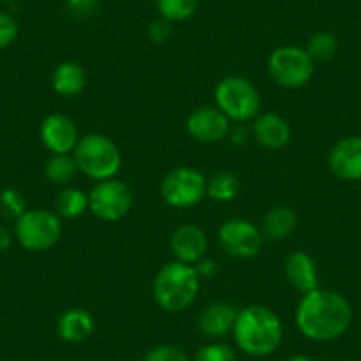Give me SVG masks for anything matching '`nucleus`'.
<instances>
[{
	"mask_svg": "<svg viewBox=\"0 0 361 361\" xmlns=\"http://www.w3.org/2000/svg\"><path fill=\"white\" fill-rule=\"evenodd\" d=\"M286 275L290 286L301 293L308 294L317 289L319 279L315 264L305 252H296L287 259Z\"/></svg>",
	"mask_w": 361,
	"mask_h": 361,
	"instance_id": "15",
	"label": "nucleus"
},
{
	"mask_svg": "<svg viewBox=\"0 0 361 361\" xmlns=\"http://www.w3.org/2000/svg\"><path fill=\"white\" fill-rule=\"evenodd\" d=\"M39 137L44 147L55 154H68L78 144L75 124L64 116L47 117L41 124Z\"/></svg>",
	"mask_w": 361,
	"mask_h": 361,
	"instance_id": "12",
	"label": "nucleus"
},
{
	"mask_svg": "<svg viewBox=\"0 0 361 361\" xmlns=\"http://www.w3.org/2000/svg\"><path fill=\"white\" fill-rule=\"evenodd\" d=\"M207 250V238L195 225L179 227L172 235V252L183 264L197 262Z\"/></svg>",
	"mask_w": 361,
	"mask_h": 361,
	"instance_id": "14",
	"label": "nucleus"
},
{
	"mask_svg": "<svg viewBox=\"0 0 361 361\" xmlns=\"http://www.w3.org/2000/svg\"><path fill=\"white\" fill-rule=\"evenodd\" d=\"M133 197L124 183L106 179L98 183L89 195V207L98 218L106 221L121 220L130 211Z\"/></svg>",
	"mask_w": 361,
	"mask_h": 361,
	"instance_id": "9",
	"label": "nucleus"
},
{
	"mask_svg": "<svg viewBox=\"0 0 361 361\" xmlns=\"http://www.w3.org/2000/svg\"><path fill=\"white\" fill-rule=\"evenodd\" d=\"M98 0H68V6L75 15L87 16L94 11Z\"/></svg>",
	"mask_w": 361,
	"mask_h": 361,
	"instance_id": "30",
	"label": "nucleus"
},
{
	"mask_svg": "<svg viewBox=\"0 0 361 361\" xmlns=\"http://www.w3.org/2000/svg\"><path fill=\"white\" fill-rule=\"evenodd\" d=\"M6 2H15V0H6Z\"/></svg>",
	"mask_w": 361,
	"mask_h": 361,
	"instance_id": "34",
	"label": "nucleus"
},
{
	"mask_svg": "<svg viewBox=\"0 0 361 361\" xmlns=\"http://www.w3.org/2000/svg\"><path fill=\"white\" fill-rule=\"evenodd\" d=\"M18 36V25L8 13L0 11V48H6Z\"/></svg>",
	"mask_w": 361,
	"mask_h": 361,
	"instance_id": "29",
	"label": "nucleus"
},
{
	"mask_svg": "<svg viewBox=\"0 0 361 361\" xmlns=\"http://www.w3.org/2000/svg\"><path fill=\"white\" fill-rule=\"evenodd\" d=\"M329 169L343 180L361 179V138L349 137L340 140L329 152Z\"/></svg>",
	"mask_w": 361,
	"mask_h": 361,
	"instance_id": "11",
	"label": "nucleus"
},
{
	"mask_svg": "<svg viewBox=\"0 0 361 361\" xmlns=\"http://www.w3.org/2000/svg\"><path fill=\"white\" fill-rule=\"evenodd\" d=\"M199 0H158V9L166 22H183L197 11Z\"/></svg>",
	"mask_w": 361,
	"mask_h": 361,
	"instance_id": "24",
	"label": "nucleus"
},
{
	"mask_svg": "<svg viewBox=\"0 0 361 361\" xmlns=\"http://www.w3.org/2000/svg\"><path fill=\"white\" fill-rule=\"evenodd\" d=\"M75 161L85 176L98 180L112 179L121 166V152L110 138L87 135L75 147Z\"/></svg>",
	"mask_w": 361,
	"mask_h": 361,
	"instance_id": "4",
	"label": "nucleus"
},
{
	"mask_svg": "<svg viewBox=\"0 0 361 361\" xmlns=\"http://www.w3.org/2000/svg\"><path fill=\"white\" fill-rule=\"evenodd\" d=\"M239 312L231 303H213L200 315V329L207 336H224L234 329Z\"/></svg>",
	"mask_w": 361,
	"mask_h": 361,
	"instance_id": "18",
	"label": "nucleus"
},
{
	"mask_svg": "<svg viewBox=\"0 0 361 361\" xmlns=\"http://www.w3.org/2000/svg\"><path fill=\"white\" fill-rule=\"evenodd\" d=\"M353 321L349 301L333 290L315 289L305 294L298 307L296 322L307 338L329 342L347 331Z\"/></svg>",
	"mask_w": 361,
	"mask_h": 361,
	"instance_id": "1",
	"label": "nucleus"
},
{
	"mask_svg": "<svg viewBox=\"0 0 361 361\" xmlns=\"http://www.w3.org/2000/svg\"><path fill=\"white\" fill-rule=\"evenodd\" d=\"M87 76L82 66L75 64V62H64L59 66L54 73V89L57 94L66 96V98H73V96L80 94L85 89Z\"/></svg>",
	"mask_w": 361,
	"mask_h": 361,
	"instance_id": "19",
	"label": "nucleus"
},
{
	"mask_svg": "<svg viewBox=\"0 0 361 361\" xmlns=\"http://www.w3.org/2000/svg\"><path fill=\"white\" fill-rule=\"evenodd\" d=\"M61 221L48 211H25L15 227L18 243L30 252L51 248L61 238Z\"/></svg>",
	"mask_w": 361,
	"mask_h": 361,
	"instance_id": "6",
	"label": "nucleus"
},
{
	"mask_svg": "<svg viewBox=\"0 0 361 361\" xmlns=\"http://www.w3.org/2000/svg\"><path fill=\"white\" fill-rule=\"evenodd\" d=\"M144 361H188L186 354L176 345H159L145 354Z\"/></svg>",
	"mask_w": 361,
	"mask_h": 361,
	"instance_id": "28",
	"label": "nucleus"
},
{
	"mask_svg": "<svg viewBox=\"0 0 361 361\" xmlns=\"http://www.w3.org/2000/svg\"><path fill=\"white\" fill-rule=\"evenodd\" d=\"M188 131L200 142H218L228 133V117L220 109H199L190 116Z\"/></svg>",
	"mask_w": 361,
	"mask_h": 361,
	"instance_id": "13",
	"label": "nucleus"
},
{
	"mask_svg": "<svg viewBox=\"0 0 361 361\" xmlns=\"http://www.w3.org/2000/svg\"><path fill=\"white\" fill-rule=\"evenodd\" d=\"M238 345L250 356H267L282 342V322L266 307H248L238 314L234 324Z\"/></svg>",
	"mask_w": 361,
	"mask_h": 361,
	"instance_id": "2",
	"label": "nucleus"
},
{
	"mask_svg": "<svg viewBox=\"0 0 361 361\" xmlns=\"http://www.w3.org/2000/svg\"><path fill=\"white\" fill-rule=\"evenodd\" d=\"M206 177L199 170L180 166L165 177L161 185V195L169 206L185 209L200 202L206 195Z\"/></svg>",
	"mask_w": 361,
	"mask_h": 361,
	"instance_id": "8",
	"label": "nucleus"
},
{
	"mask_svg": "<svg viewBox=\"0 0 361 361\" xmlns=\"http://www.w3.org/2000/svg\"><path fill=\"white\" fill-rule=\"evenodd\" d=\"M307 54L312 61L324 62L329 61L336 54V39L329 32H317L308 39Z\"/></svg>",
	"mask_w": 361,
	"mask_h": 361,
	"instance_id": "25",
	"label": "nucleus"
},
{
	"mask_svg": "<svg viewBox=\"0 0 361 361\" xmlns=\"http://www.w3.org/2000/svg\"><path fill=\"white\" fill-rule=\"evenodd\" d=\"M264 235L257 227L246 220H228L220 228V243L231 255L248 259L257 255L262 248Z\"/></svg>",
	"mask_w": 361,
	"mask_h": 361,
	"instance_id": "10",
	"label": "nucleus"
},
{
	"mask_svg": "<svg viewBox=\"0 0 361 361\" xmlns=\"http://www.w3.org/2000/svg\"><path fill=\"white\" fill-rule=\"evenodd\" d=\"M218 109L235 121H248L259 112L260 98L255 87L241 76H228L216 87Z\"/></svg>",
	"mask_w": 361,
	"mask_h": 361,
	"instance_id": "5",
	"label": "nucleus"
},
{
	"mask_svg": "<svg viewBox=\"0 0 361 361\" xmlns=\"http://www.w3.org/2000/svg\"><path fill=\"white\" fill-rule=\"evenodd\" d=\"M57 331L66 342H83L94 331V319L83 308H71L59 319Z\"/></svg>",
	"mask_w": 361,
	"mask_h": 361,
	"instance_id": "17",
	"label": "nucleus"
},
{
	"mask_svg": "<svg viewBox=\"0 0 361 361\" xmlns=\"http://www.w3.org/2000/svg\"><path fill=\"white\" fill-rule=\"evenodd\" d=\"M199 293V273L188 264L172 262L154 280L156 303L169 312H180L193 303Z\"/></svg>",
	"mask_w": 361,
	"mask_h": 361,
	"instance_id": "3",
	"label": "nucleus"
},
{
	"mask_svg": "<svg viewBox=\"0 0 361 361\" xmlns=\"http://www.w3.org/2000/svg\"><path fill=\"white\" fill-rule=\"evenodd\" d=\"M287 361H314V360H310V357H307V356H293V357H289Z\"/></svg>",
	"mask_w": 361,
	"mask_h": 361,
	"instance_id": "33",
	"label": "nucleus"
},
{
	"mask_svg": "<svg viewBox=\"0 0 361 361\" xmlns=\"http://www.w3.org/2000/svg\"><path fill=\"white\" fill-rule=\"evenodd\" d=\"M76 172H78V165L75 158H69L68 154H55L54 158L48 159L47 169H44L48 180L55 185H64L76 176Z\"/></svg>",
	"mask_w": 361,
	"mask_h": 361,
	"instance_id": "22",
	"label": "nucleus"
},
{
	"mask_svg": "<svg viewBox=\"0 0 361 361\" xmlns=\"http://www.w3.org/2000/svg\"><path fill=\"white\" fill-rule=\"evenodd\" d=\"M89 206V199L85 193L76 188H68L61 192V195L55 200L57 213L64 218H78L82 216L85 207Z\"/></svg>",
	"mask_w": 361,
	"mask_h": 361,
	"instance_id": "21",
	"label": "nucleus"
},
{
	"mask_svg": "<svg viewBox=\"0 0 361 361\" xmlns=\"http://www.w3.org/2000/svg\"><path fill=\"white\" fill-rule=\"evenodd\" d=\"M239 190V180L234 173L231 172H218L216 176L211 177L209 185H207L206 193L214 200L227 202L235 197Z\"/></svg>",
	"mask_w": 361,
	"mask_h": 361,
	"instance_id": "23",
	"label": "nucleus"
},
{
	"mask_svg": "<svg viewBox=\"0 0 361 361\" xmlns=\"http://www.w3.org/2000/svg\"><path fill=\"white\" fill-rule=\"evenodd\" d=\"M149 34H151V37L156 41V43H161V41H165L166 37L170 36L169 22H166L165 18L159 20V22H154L151 27H149Z\"/></svg>",
	"mask_w": 361,
	"mask_h": 361,
	"instance_id": "31",
	"label": "nucleus"
},
{
	"mask_svg": "<svg viewBox=\"0 0 361 361\" xmlns=\"http://www.w3.org/2000/svg\"><path fill=\"white\" fill-rule=\"evenodd\" d=\"M9 245H11V234H9L8 228L0 225V252L9 248Z\"/></svg>",
	"mask_w": 361,
	"mask_h": 361,
	"instance_id": "32",
	"label": "nucleus"
},
{
	"mask_svg": "<svg viewBox=\"0 0 361 361\" xmlns=\"http://www.w3.org/2000/svg\"><path fill=\"white\" fill-rule=\"evenodd\" d=\"M353 361H360V360H353Z\"/></svg>",
	"mask_w": 361,
	"mask_h": 361,
	"instance_id": "35",
	"label": "nucleus"
},
{
	"mask_svg": "<svg viewBox=\"0 0 361 361\" xmlns=\"http://www.w3.org/2000/svg\"><path fill=\"white\" fill-rule=\"evenodd\" d=\"M253 135L267 149H280L289 142L290 128L286 119L275 114H266L253 124Z\"/></svg>",
	"mask_w": 361,
	"mask_h": 361,
	"instance_id": "16",
	"label": "nucleus"
},
{
	"mask_svg": "<svg viewBox=\"0 0 361 361\" xmlns=\"http://www.w3.org/2000/svg\"><path fill=\"white\" fill-rule=\"evenodd\" d=\"M269 73L273 80L282 87L298 89L303 87L314 75V61L307 50L283 47L271 54Z\"/></svg>",
	"mask_w": 361,
	"mask_h": 361,
	"instance_id": "7",
	"label": "nucleus"
},
{
	"mask_svg": "<svg viewBox=\"0 0 361 361\" xmlns=\"http://www.w3.org/2000/svg\"><path fill=\"white\" fill-rule=\"evenodd\" d=\"M27 209V202L18 190H4L0 193V211L9 218H20Z\"/></svg>",
	"mask_w": 361,
	"mask_h": 361,
	"instance_id": "26",
	"label": "nucleus"
},
{
	"mask_svg": "<svg viewBox=\"0 0 361 361\" xmlns=\"http://www.w3.org/2000/svg\"><path fill=\"white\" fill-rule=\"evenodd\" d=\"M296 214L289 207H275L262 221V235L269 241H282L296 227Z\"/></svg>",
	"mask_w": 361,
	"mask_h": 361,
	"instance_id": "20",
	"label": "nucleus"
},
{
	"mask_svg": "<svg viewBox=\"0 0 361 361\" xmlns=\"http://www.w3.org/2000/svg\"><path fill=\"white\" fill-rule=\"evenodd\" d=\"M195 361H235L234 350L224 343H211L197 353Z\"/></svg>",
	"mask_w": 361,
	"mask_h": 361,
	"instance_id": "27",
	"label": "nucleus"
}]
</instances>
